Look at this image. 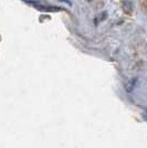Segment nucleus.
<instances>
[{
	"mask_svg": "<svg viewBox=\"0 0 147 148\" xmlns=\"http://www.w3.org/2000/svg\"><path fill=\"white\" fill-rule=\"evenodd\" d=\"M145 117H146V119H147V113L145 114Z\"/></svg>",
	"mask_w": 147,
	"mask_h": 148,
	"instance_id": "obj_1",
	"label": "nucleus"
}]
</instances>
